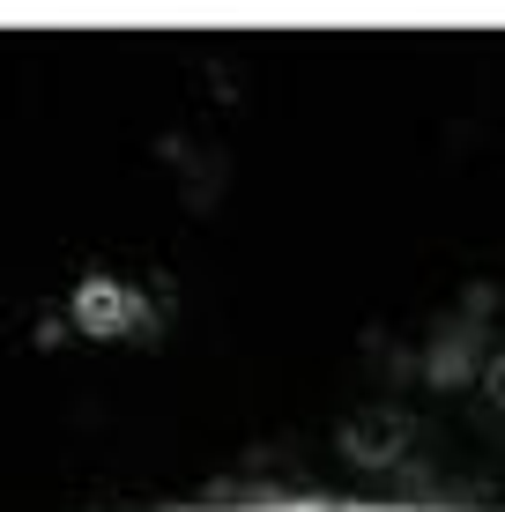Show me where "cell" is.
<instances>
[{
  "label": "cell",
  "instance_id": "1",
  "mask_svg": "<svg viewBox=\"0 0 505 512\" xmlns=\"http://www.w3.org/2000/svg\"><path fill=\"white\" fill-rule=\"evenodd\" d=\"M491 394H498V401H505V357H498V364H491Z\"/></svg>",
  "mask_w": 505,
  "mask_h": 512
},
{
  "label": "cell",
  "instance_id": "2",
  "mask_svg": "<svg viewBox=\"0 0 505 512\" xmlns=\"http://www.w3.org/2000/svg\"><path fill=\"white\" fill-rule=\"evenodd\" d=\"M275 512H335V505H275Z\"/></svg>",
  "mask_w": 505,
  "mask_h": 512
}]
</instances>
